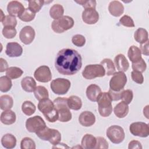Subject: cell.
Masks as SVG:
<instances>
[{
	"instance_id": "51",
	"label": "cell",
	"mask_w": 149,
	"mask_h": 149,
	"mask_svg": "<svg viewBox=\"0 0 149 149\" xmlns=\"http://www.w3.org/2000/svg\"><path fill=\"white\" fill-rule=\"evenodd\" d=\"M140 51L142 54L146 56H148L149 50H148V40L145 43L141 44L140 45Z\"/></svg>"
},
{
	"instance_id": "28",
	"label": "cell",
	"mask_w": 149,
	"mask_h": 149,
	"mask_svg": "<svg viewBox=\"0 0 149 149\" xmlns=\"http://www.w3.org/2000/svg\"><path fill=\"white\" fill-rule=\"evenodd\" d=\"M134 40L139 44H142L148 40V34L144 28H139L134 34Z\"/></svg>"
},
{
	"instance_id": "21",
	"label": "cell",
	"mask_w": 149,
	"mask_h": 149,
	"mask_svg": "<svg viewBox=\"0 0 149 149\" xmlns=\"http://www.w3.org/2000/svg\"><path fill=\"white\" fill-rule=\"evenodd\" d=\"M108 10L112 16L119 17L123 14L124 12V6L119 1H112L109 4Z\"/></svg>"
},
{
	"instance_id": "27",
	"label": "cell",
	"mask_w": 149,
	"mask_h": 149,
	"mask_svg": "<svg viewBox=\"0 0 149 149\" xmlns=\"http://www.w3.org/2000/svg\"><path fill=\"white\" fill-rule=\"evenodd\" d=\"M127 56L132 63H136L142 58L140 49L136 45L130 47L127 52Z\"/></svg>"
},
{
	"instance_id": "41",
	"label": "cell",
	"mask_w": 149,
	"mask_h": 149,
	"mask_svg": "<svg viewBox=\"0 0 149 149\" xmlns=\"http://www.w3.org/2000/svg\"><path fill=\"white\" fill-rule=\"evenodd\" d=\"M2 35L7 39H11L14 38L16 34L17 31L15 27H4L2 29Z\"/></svg>"
},
{
	"instance_id": "8",
	"label": "cell",
	"mask_w": 149,
	"mask_h": 149,
	"mask_svg": "<svg viewBox=\"0 0 149 149\" xmlns=\"http://www.w3.org/2000/svg\"><path fill=\"white\" fill-rule=\"evenodd\" d=\"M106 134L112 143L116 144L121 143L125 137L123 129L118 125H112L109 126L106 131Z\"/></svg>"
},
{
	"instance_id": "10",
	"label": "cell",
	"mask_w": 149,
	"mask_h": 149,
	"mask_svg": "<svg viewBox=\"0 0 149 149\" xmlns=\"http://www.w3.org/2000/svg\"><path fill=\"white\" fill-rule=\"evenodd\" d=\"M127 83V77L124 72H115L109 81V87L113 91H119L123 90Z\"/></svg>"
},
{
	"instance_id": "12",
	"label": "cell",
	"mask_w": 149,
	"mask_h": 149,
	"mask_svg": "<svg viewBox=\"0 0 149 149\" xmlns=\"http://www.w3.org/2000/svg\"><path fill=\"white\" fill-rule=\"evenodd\" d=\"M132 134L140 137H147L149 135L148 125L142 122H133L129 126Z\"/></svg>"
},
{
	"instance_id": "37",
	"label": "cell",
	"mask_w": 149,
	"mask_h": 149,
	"mask_svg": "<svg viewBox=\"0 0 149 149\" xmlns=\"http://www.w3.org/2000/svg\"><path fill=\"white\" fill-rule=\"evenodd\" d=\"M35 16L36 13L27 8L24 9V12L19 16V18L23 22H29L32 21Z\"/></svg>"
},
{
	"instance_id": "26",
	"label": "cell",
	"mask_w": 149,
	"mask_h": 149,
	"mask_svg": "<svg viewBox=\"0 0 149 149\" xmlns=\"http://www.w3.org/2000/svg\"><path fill=\"white\" fill-rule=\"evenodd\" d=\"M1 144L5 148H13L16 145V139L12 134H5L1 138Z\"/></svg>"
},
{
	"instance_id": "47",
	"label": "cell",
	"mask_w": 149,
	"mask_h": 149,
	"mask_svg": "<svg viewBox=\"0 0 149 149\" xmlns=\"http://www.w3.org/2000/svg\"><path fill=\"white\" fill-rule=\"evenodd\" d=\"M96 139H97V142H96L95 148L107 149L108 148V143L104 137L98 136L96 137Z\"/></svg>"
},
{
	"instance_id": "53",
	"label": "cell",
	"mask_w": 149,
	"mask_h": 149,
	"mask_svg": "<svg viewBox=\"0 0 149 149\" xmlns=\"http://www.w3.org/2000/svg\"><path fill=\"white\" fill-rule=\"evenodd\" d=\"M148 105H147L144 109H143V114L148 119Z\"/></svg>"
},
{
	"instance_id": "5",
	"label": "cell",
	"mask_w": 149,
	"mask_h": 149,
	"mask_svg": "<svg viewBox=\"0 0 149 149\" xmlns=\"http://www.w3.org/2000/svg\"><path fill=\"white\" fill-rule=\"evenodd\" d=\"M97 101L100 115L105 118L109 116L112 112V100H111L108 93H101Z\"/></svg>"
},
{
	"instance_id": "3",
	"label": "cell",
	"mask_w": 149,
	"mask_h": 149,
	"mask_svg": "<svg viewBox=\"0 0 149 149\" xmlns=\"http://www.w3.org/2000/svg\"><path fill=\"white\" fill-rule=\"evenodd\" d=\"M67 99L65 97H59L53 102L59 113L58 120L61 122H67L72 119V113L68 105Z\"/></svg>"
},
{
	"instance_id": "6",
	"label": "cell",
	"mask_w": 149,
	"mask_h": 149,
	"mask_svg": "<svg viewBox=\"0 0 149 149\" xmlns=\"http://www.w3.org/2000/svg\"><path fill=\"white\" fill-rule=\"evenodd\" d=\"M74 26V20L69 16H63L61 18L54 20L51 24L52 30L56 33H62Z\"/></svg>"
},
{
	"instance_id": "36",
	"label": "cell",
	"mask_w": 149,
	"mask_h": 149,
	"mask_svg": "<svg viewBox=\"0 0 149 149\" xmlns=\"http://www.w3.org/2000/svg\"><path fill=\"white\" fill-rule=\"evenodd\" d=\"M12 86L11 79L8 76H1L0 77V91L2 93L9 91Z\"/></svg>"
},
{
	"instance_id": "49",
	"label": "cell",
	"mask_w": 149,
	"mask_h": 149,
	"mask_svg": "<svg viewBox=\"0 0 149 149\" xmlns=\"http://www.w3.org/2000/svg\"><path fill=\"white\" fill-rule=\"evenodd\" d=\"M123 90H121L119 91H115L109 88L108 93L109 94L111 98L112 101H118L121 99V95Z\"/></svg>"
},
{
	"instance_id": "52",
	"label": "cell",
	"mask_w": 149,
	"mask_h": 149,
	"mask_svg": "<svg viewBox=\"0 0 149 149\" xmlns=\"http://www.w3.org/2000/svg\"><path fill=\"white\" fill-rule=\"evenodd\" d=\"M0 72H3L5 71H6V70L8 69V63L6 62L5 59H4L2 58H0Z\"/></svg>"
},
{
	"instance_id": "11",
	"label": "cell",
	"mask_w": 149,
	"mask_h": 149,
	"mask_svg": "<svg viewBox=\"0 0 149 149\" xmlns=\"http://www.w3.org/2000/svg\"><path fill=\"white\" fill-rule=\"evenodd\" d=\"M46 126L44 119L39 115L28 118L26 121V128L30 133H36Z\"/></svg>"
},
{
	"instance_id": "23",
	"label": "cell",
	"mask_w": 149,
	"mask_h": 149,
	"mask_svg": "<svg viewBox=\"0 0 149 149\" xmlns=\"http://www.w3.org/2000/svg\"><path fill=\"white\" fill-rule=\"evenodd\" d=\"M129 110L128 104L122 101L115 105L113 108V112L118 118H123L128 114Z\"/></svg>"
},
{
	"instance_id": "30",
	"label": "cell",
	"mask_w": 149,
	"mask_h": 149,
	"mask_svg": "<svg viewBox=\"0 0 149 149\" xmlns=\"http://www.w3.org/2000/svg\"><path fill=\"white\" fill-rule=\"evenodd\" d=\"M100 64L104 67L105 71V74L107 76L113 75L115 73V66L114 63L111 59L105 58L101 61Z\"/></svg>"
},
{
	"instance_id": "33",
	"label": "cell",
	"mask_w": 149,
	"mask_h": 149,
	"mask_svg": "<svg viewBox=\"0 0 149 149\" xmlns=\"http://www.w3.org/2000/svg\"><path fill=\"white\" fill-rule=\"evenodd\" d=\"M34 94L38 101H41L49 97L48 90L42 86H38L34 91Z\"/></svg>"
},
{
	"instance_id": "40",
	"label": "cell",
	"mask_w": 149,
	"mask_h": 149,
	"mask_svg": "<svg viewBox=\"0 0 149 149\" xmlns=\"http://www.w3.org/2000/svg\"><path fill=\"white\" fill-rule=\"evenodd\" d=\"M132 68L134 71L139 72L140 73H143L146 69L147 65L144 60L141 58L139 61L136 63H132Z\"/></svg>"
},
{
	"instance_id": "50",
	"label": "cell",
	"mask_w": 149,
	"mask_h": 149,
	"mask_svg": "<svg viewBox=\"0 0 149 149\" xmlns=\"http://www.w3.org/2000/svg\"><path fill=\"white\" fill-rule=\"evenodd\" d=\"M142 146L141 144L140 141L137 140H132L129 142V146H128V148L129 149H134V148H137V149H141Z\"/></svg>"
},
{
	"instance_id": "7",
	"label": "cell",
	"mask_w": 149,
	"mask_h": 149,
	"mask_svg": "<svg viewBox=\"0 0 149 149\" xmlns=\"http://www.w3.org/2000/svg\"><path fill=\"white\" fill-rule=\"evenodd\" d=\"M105 75V71L101 64H91L86 66L82 72V76L84 78L91 80L96 77H104Z\"/></svg>"
},
{
	"instance_id": "46",
	"label": "cell",
	"mask_w": 149,
	"mask_h": 149,
	"mask_svg": "<svg viewBox=\"0 0 149 149\" xmlns=\"http://www.w3.org/2000/svg\"><path fill=\"white\" fill-rule=\"evenodd\" d=\"M76 3L81 5L85 9L88 8L95 9L97 2L95 0H80V1H75Z\"/></svg>"
},
{
	"instance_id": "1",
	"label": "cell",
	"mask_w": 149,
	"mask_h": 149,
	"mask_svg": "<svg viewBox=\"0 0 149 149\" xmlns=\"http://www.w3.org/2000/svg\"><path fill=\"white\" fill-rule=\"evenodd\" d=\"M55 66L63 75H73L82 66V58L75 49L63 48L60 50L55 58Z\"/></svg>"
},
{
	"instance_id": "38",
	"label": "cell",
	"mask_w": 149,
	"mask_h": 149,
	"mask_svg": "<svg viewBox=\"0 0 149 149\" xmlns=\"http://www.w3.org/2000/svg\"><path fill=\"white\" fill-rule=\"evenodd\" d=\"M44 3H45V1H41V0L29 1V9L36 13L37 12H38L41 10Z\"/></svg>"
},
{
	"instance_id": "25",
	"label": "cell",
	"mask_w": 149,
	"mask_h": 149,
	"mask_svg": "<svg viewBox=\"0 0 149 149\" xmlns=\"http://www.w3.org/2000/svg\"><path fill=\"white\" fill-rule=\"evenodd\" d=\"M97 139L93 135L91 134H86L81 139V146L84 149L95 148Z\"/></svg>"
},
{
	"instance_id": "48",
	"label": "cell",
	"mask_w": 149,
	"mask_h": 149,
	"mask_svg": "<svg viewBox=\"0 0 149 149\" xmlns=\"http://www.w3.org/2000/svg\"><path fill=\"white\" fill-rule=\"evenodd\" d=\"M131 77L132 80L136 83L141 84L144 82V77L141 73L133 70L131 72Z\"/></svg>"
},
{
	"instance_id": "43",
	"label": "cell",
	"mask_w": 149,
	"mask_h": 149,
	"mask_svg": "<svg viewBox=\"0 0 149 149\" xmlns=\"http://www.w3.org/2000/svg\"><path fill=\"white\" fill-rule=\"evenodd\" d=\"M72 43L79 47H81L84 45L86 43L85 37L81 34H76L72 38Z\"/></svg>"
},
{
	"instance_id": "35",
	"label": "cell",
	"mask_w": 149,
	"mask_h": 149,
	"mask_svg": "<svg viewBox=\"0 0 149 149\" xmlns=\"http://www.w3.org/2000/svg\"><path fill=\"white\" fill-rule=\"evenodd\" d=\"M22 112L27 116L32 115L36 110L35 105L30 101H25L22 105Z\"/></svg>"
},
{
	"instance_id": "54",
	"label": "cell",
	"mask_w": 149,
	"mask_h": 149,
	"mask_svg": "<svg viewBox=\"0 0 149 149\" xmlns=\"http://www.w3.org/2000/svg\"><path fill=\"white\" fill-rule=\"evenodd\" d=\"M1 22H2L3 21V20L4 19V18L5 17V15H4L3 13V11L2 10V9H1Z\"/></svg>"
},
{
	"instance_id": "32",
	"label": "cell",
	"mask_w": 149,
	"mask_h": 149,
	"mask_svg": "<svg viewBox=\"0 0 149 149\" xmlns=\"http://www.w3.org/2000/svg\"><path fill=\"white\" fill-rule=\"evenodd\" d=\"M13 105V100L9 95H3L0 97V108L3 110L10 109Z\"/></svg>"
},
{
	"instance_id": "34",
	"label": "cell",
	"mask_w": 149,
	"mask_h": 149,
	"mask_svg": "<svg viewBox=\"0 0 149 149\" xmlns=\"http://www.w3.org/2000/svg\"><path fill=\"white\" fill-rule=\"evenodd\" d=\"M23 73V71L19 67L11 66L8 68L6 71V76L10 79H16L22 76Z\"/></svg>"
},
{
	"instance_id": "45",
	"label": "cell",
	"mask_w": 149,
	"mask_h": 149,
	"mask_svg": "<svg viewBox=\"0 0 149 149\" xmlns=\"http://www.w3.org/2000/svg\"><path fill=\"white\" fill-rule=\"evenodd\" d=\"M133 98V93L131 90H123L121 95V99L122 101L126 102L127 104H130Z\"/></svg>"
},
{
	"instance_id": "39",
	"label": "cell",
	"mask_w": 149,
	"mask_h": 149,
	"mask_svg": "<svg viewBox=\"0 0 149 149\" xmlns=\"http://www.w3.org/2000/svg\"><path fill=\"white\" fill-rule=\"evenodd\" d=\"M20 148L21 149H35L36 143L32 139L26 137L20 142Z\"/></svg>"
},
{
	"instance_id": "18",
	"label": "cell",
	"mask_w": 149,
	"mask_h": 149,
	"mask_svg": "<svg viewBox=\"0 0 149 149\" xmlns=\"http://www.w3.org/2000/svg\"><path fill=\"white\" fill-rule=\"evenodd\" d=\"M79 122L83 126L90 127L95 123V116L94 114L90 111H84L80 114Z\"/></svg>"
},
{
	"instance_id": "13",
	"label": "cell",
	"mask_w": 149,
	"mask_h": 149,
	"mask_svg": "<svg viewBox=\"0 0 149 149\" xmlns=\"http://www.w3.org/2000/svg\"><path fill=\"white\" fill-rule=\"evenodd\" d=\"M34 78L39 82L47 83L52 79V73L49 68L46 65L39 66L34 73Z\"/></svg>"
},
{
	"instance_id": "14",
	"label": "cell",
	"mask_w": 149,
	"mask_h": 149,
	"mask_svg": "<svg viewBox=\"0 0 149 149\" xmlns=\"http://www.w3.org/2000/svg\"><path fill=\"white\" fill-rule=\"evenodd\" d=\"M36 35L34 29L30 26H26L22 29L19 33V38L22 42L25 45L30 44L34 39Z\"/></svg>"
},
{
	"instance_id": "29",
	"label": "cell",
	"mask_w": 149,
	"mask_h": 149,
	"mask_svg": "<svg viewBox=\"0 0 149 149\" xmlns=\"http://www.w3.org/2000/svg\"><path fill=\"white\" fill-rule=\"evenodd\" d=\"M68 105L69 109L78 111L82 107V101L80 97L76 95H71L68 99Z\"/></svg>"
},
{
	"instance_id": "42",
	"label": "cell",
	"mask_w": 149,
	"mask_h": 149,
	"mask_svg": "<svg viewBox=\"0 0 149 149\" xmlns=\"http://www.w3.org/2000/svg\"><path fill=\"white\" fill-rule=\"evenodd\" d=\"M2 23L3 27H12L15 28L17 25V20L14 16L9 15H6Z\"/></svg>"
},
{
	"instance_id": "4",
	"label": "cell",
	"mask_w": 149,
	"mask_h": 149,
	"mask_svg": "<svg viewBox=\"0 0 149 149\" xmlns=\"http://www.w3.org/2000/svg\"><path fill=\"white\" fill-rule=\"evenodd\" d=\"M36 134L42 140L48 141L54 146L59 144L61 140V134L58 130L51 129L47 126L36 132Z\"/></svg>"
},
{
	"instance_id": "22",
	"label": "cell",
	"mask_w": 149,
	"mask_h": 149,
	"mask_svg": "<svg viewBox=\"0 0 149 149\" xmlns=\"http://www.w3.org/2000/svg\"><path fill=\"white\" fill-rule=\"evenodd\" d=\"M1 122L6 125H10L14 123L16 119V113L12 110L8 109L3 111L0 117Z\"/></svg>"
},
{
	"instance_id": "9",
	"label": "cell",
	"mask_w": 149,
	"mask_h": 149,
	"mask_svg": "<svg viewBox=\"0 0 149 149\" xmlns=\"http://www.w3.org/2000/svg\"><path fill=\"white\" fill-rule=\"evenodd\" d=\"M70 81L65 78H57L52 80L50 87L56 94L63 95L68 93L70 87Z\"/></svg>"
},
{
	"instance_id": "44",
	"label": "cell",
	"mask_w": 149,
	"mask_h": 149,
	"mask_svg": "<svg viewBox=\"0 0 149 149\" xmlns=\"http://www.w3.org/2000/svg\"><path fill=\"white\" fill-rule=\"evenodd\" d=\"M119 23L120 24L127 27H134V23L132 18L128 15H123L119 19Z\"/></svg>"
},
{
	"instance_id": "31",
	"label": "cell",
	"mask_w": 149,
	"mask_h": 149,
	"mask_svg": "<svg viewBox=\"0 0 149 149\" xmlns=\"http://www.w3.org/2000/svg\"><path fill=\"white\" fill-rule=\"evenodd\" d=\"M64 13L63 7L60 4L53 5L49 10V15L54 20L58 19L63 16Z\"/></svg>"
},
{
	"instance_id": "17",
	"label": "cell",
	"mask_w": 149,
	"mask_h": 149,
	"mask_svg": "<svg viewBox=\"0 0 149 149\" xmlns=\"http://www.w3.org/2000/svg\"><path fill=\"white\" fill-rule=\"evenodd\" d=\"M5 53L8 56L11 58L19 57L21 56L23 53V48L17 42H9L6 45Z\"/></svg>"
},
{
	"instance_id": "19",
	"label": "cell",
	"mask_w": 149,
	"mask_h": 149,
	"mask_svg": "<svg viewBox=\"0 0 149 149\" xmlns=\"http://www.w3.org/2000/svg\"><path fill=\"white\" fill-rule=\"evenodd\" d=\"M114 65L116 69L122 72H126L129 68V63L122 54H118L114 58Z\"/></svg>"
},
{
	"instance_id": "16",
	"label": "cell",
	"mask_w": 149,
	"mask_h": 149,
	"mask_svg": "<svg viewBox=\"0 0 149 149\" xmlns=\"http://www.w3.org/2000/svg\"><path fill=\"white\" fill-rule=\"evenodd\" d=\"M25 8L23 5L17 1H10L7 6V11L9 15L18 17L24 12Z\"/></svg>"
},
{
	"instance_id": "15",
	"label": "cell",
	"mask_w": 149,
	"mask_h": 149,
	"mask_svg": "<svg viewBox=\"0 0 149 149\" xmlns=\"http://www.w3.org/2000/svg\"><path fill=\"white\" fill-rule=\"evenodd\" d=\"M82 20L88 24H94L96 23L99 19V14L95 9H86L82 12Z\"/></svg>"
},
{
	"instance_id": "20",
	"label": "cell",
	"mask_w": 149,
	"mask_h": 149,
	"mask_svg": "<svg viewBox=\"0 0 149 149\" xmlns=\"http://www.w3.org/2000/svg\"><path fill=\"white\" fill-rule=\"evenodd\" d=\"M101 93V88L95 84L89 85L87 87L86 92L87 98L92 102L97 101Z\"/></svg>"
},
{
	"instance_id": "2",
	"label": "cell",
	"mask_w": 149,
	"mask_h": 149,
	"mask_svg": "<svg viewBox=\"0 0 149 149\" xmlns=\"http://www.w3.org/2000/svg\"><path fill=\"white\" fill-rule=\"evenodd\" d=\"M37 107L49 122L54 123L58 120V112L55 108L54 102L49 98L40 101Z\"/></svg>"
},
{
	"instance_id": "24",
	"label": "cell",
	"mask_w": 149,
	"mask_h": 149,
	"mask_svg": "<svg viewBox=\"0 0 149 149\" xmlns=\"http://www.w3.org/2000/svg\"><path fill=\"white\" fill-rule=\"evenodd\" d=\"M21 86L23 90L28 93L34 92L37 87L35 80L30 76L24 77L21 81Z\"/></svg>"
}]
</instances>
